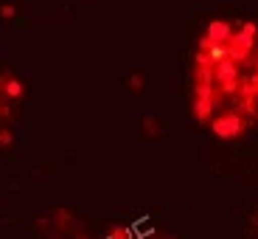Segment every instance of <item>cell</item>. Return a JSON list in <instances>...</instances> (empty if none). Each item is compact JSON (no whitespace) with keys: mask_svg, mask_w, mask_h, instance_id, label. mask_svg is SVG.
<instances>
[{"mask_svg":"<svg viewBox=\"0 0 258 239\" xmlns=\"http://www.w3.org/2000/svg\"><path fill=\"white\" fill-rule=\"evenodd\" d=\"M12 144H14V132L3 127L0 129V147H12Z\"/></svg>","mask_w":258,"mask_h":239,"instance_id":"6","label":"cell"},{"mask_svg":"<svg viewBox=\"0 0 258 239\" xmlns=\"http://www.w3.org/2000/svg\"><path fill=\"white\" fill-rule=\"evenodd\" d=\"M255 121H258V118H255Z\"/></svg>","mask_w":258,"mask_h":239,"instance_id":"9","label":"cell"},{"mask_svg":"<svg viewBox=\"0 0 258 239\" xmlns=\"http://www.w3.org/2000/svg\"><path fill=\"white\" fill-rule=\"evenodd\" d=\"M107 239H135V236H132V231H129V228H123V225H115V228H110V233H107Z\"/></svg>","mask_w":258,"mask_h":239,"instance_id":"4","label":"cell"},{"mask_svg":"<svg viewBox=\"0 0 258 239\" xmlns=\"http://www.w3.org/2000/svg\"><path fill=\"white\" fill-rule=\"evenodd\" d=\"M143 132H146V135H160V124H157L155 118H146V121H143Z\"/></svg>","mask_w":258,"mask_h":239,"instance_id":"5","label":"cell"},{"mask_svg":"<svg viewBox=\"0 0 258 239\" xmlns=\"http://www.w3.org/2000/svg\"><path fill=\"white\" fill-rule=\"evenodd\" d=\"M230 34H233V23H227V20H213V23H208V31L202 37L208 42H213V45H225L227 39H230Z\"/></svg>","mask_w":258,"mask_h":239,"instance_id":"2","label":"cell"},{"mask_svg":"<svg viewBox=\"0 0 258 239\" xmlns=\"http://www.w3.org/2000/svg\"><path fill=\"white\" fill-rule=\"evenodd\" d=\"M143 82H146V79H143L141 73H135V76L129 79V87H132V90H143Z\"/></svg>","mask_w":258,"mask_h":239,"instance_id":"8","label":"cell"},{"mask_svg":"<svg viewBox=\"0 0 258 239\" xmlns=\"http://www.w3.org/2000/svg\"><path fill=\"white\" fill-rule=\"evenodd\" d=\"M14 14H17V9H14L12 3H3V6H0V17L3 20H12Z\"/></svg>","mask_w":258,"mask_h":239,"instance_id":"7","label":"cell"},{"mask_svg":"<svg viewBox=\"0 0 258 239\" xmlns=\"http://www.w3.org/2000/svg\"><path fill=\"white\" fill-rule=\"evenodd\" d=\"M208 129L216 138H222V141H236V138H241L250 129V121L241 118L236 110H222L208 121Z\"/></svg>","mask_w":258,"mask_h":239,"instance_id":"1","label":"cell"},{"mask_svg":"<svg viewBox=\"0 0 258 239\" xmlns=\"http://www.w3.org/2000/svg\"><path fill=\"white\" fill-rule=\"evenodd\" d=\"M0 93L6 99H20L26 93V87H23V82L17 76H0Z\"/></svg>","mask_w":258,"mask_h":239,"instance_id":"3","label":"cell"}]
</instances>
